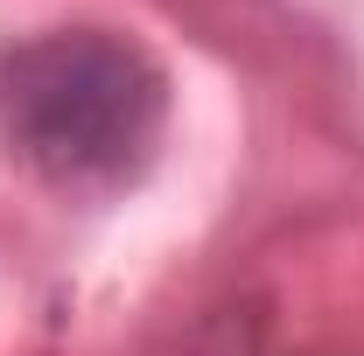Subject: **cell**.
I'll list each match as a JSON object with an SVG mask.
<instances>
[{
    "instance_id": "1",
    "label": "cell",
    "mask_w": 364,
    "mask_h": 356,
    "mask_svg": "<svg viewBox=\"0 0 364 356\" xmlns=\"http://www.w3.org/2000/svg\"><path fill=\"white\" fill-rule=\"evenodd\" d=\"M0 112L28 168L63 189H98L147 161L168 119V84L147 49L105 28H56L7 56Z\"/></svg>"
}]
</instances>
